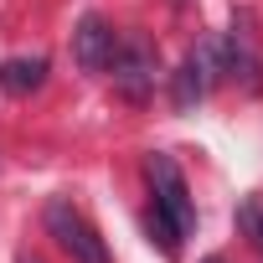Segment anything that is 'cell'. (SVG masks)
Returning a JSON list of instances; mask_svg holds the SVG:
<instances>
[{
	"label": "cell",
	"instance_id": "1",
	"mask_svg": "<svg viewBox=\"0 0 263 263\" xmlns=\"http://www.w3.org/2000/svg\"><path fill=\"white\" fill-rule=\"evenodd\" d=\"M47 232L72 253V263H114L108 248H103V237L93 232V222H88L67 196H52V201H47Z\"/></svg>",
	"mask_w": 263,
	"mask_h": 263
},
{
	"label": "cell",
	"instance_id": "2",
	"mask_svg": "<svg viewBox=\"0 0 263 263\" xmlns=\"http://www.w3.org/2000/svg\"><path fill=\"white\" fill-rule=\"evenodd\" d=\"M150 186H155V212L186 237L191 227H196V206H191V191H186V176H181V165L171 160V155H150Z\"/></svg>",
	"mask_w": 263,
	"mask_h": 263
},
{
	"label": "cell",
	"instance_id": "3",
	"mask_svg": "<svg viewBox=\"0 0 263 263\" xmlns=\"http://www.w3.org/2000/svg\"><path fill=\"white\" fill-rule=\"evenodd\" d=\"M114 88L124 93V98H150V88H155V47L150 42H140V36H129V42H119L114 47Z\"/></svg>",
	"mask_w": 263,
	"mask_h": 263
},
{
	"label": "cell",
	"instance_id": "4",
	"mask_svg": "<svg viewBox=\"0 0 263 263\" xmlns=\"http://www.w3.org/2000/svg\"><path fill=\"white\" fill-rule=\"evenodd\" d=\"M114 26L103 21V16H83L78 21V31H72V62L83 67V72H103L108 62H114Z\"/></svg>",
	"mask_w": 263,
	"mask_h": 263
},
{
	"label": "cell",
	"instance_id": "5",
	"mask_svg": "<svg viewBox=\"0 0 263 263\" xmlns=\"http://www.w3.org/2000/svg\"><path fill=\"white\" fill-rule=\"evenodd\" d=\"M42 78H47V57H6V62H0V88L16 93V98L36 93Z\"/></svg>",
	"mask_w": 263,
	"mask_h": 263
},
{
	"label": "cell",
	"instance_id": "6",
	"mask_svg": "<svg viewBox=\"0 0 263 263\" xmlns=\"http://www.w3.org/2000/svg\"><path fill=\"white\" fill-rule=\"evenodd\" d=\"M237 232L253 237V248L263 253V201H242L237 206Z\"/></svg>",
	"mask_w": 263,
	"mask_h": 263
},
{
	"label": "cell",
	"instance_id": "7",
	"mask_svg": "<svg viewBox=\"0 0 263 263\" xmlns=\"http://www.w3.org/2000/svg\"><path fill=\"white\" fill-rule=\"evenodd\" d=\"M150 237L160 242V253H165V258H176V253H181V232H176L160 212H150Z\"/></svg>",
	"mask_w": 263,
	"mask_h": 263
},
{
	"label": "cell",
	"instance_id": "8",
	"mask_svg": "<svg viewBox=\"0 0 263 263\" xmlns=\"http://www.w3.org/2000/svg\"><path fill=\"white\" fill-rule=\"evenodd\" d=\"M201 263H222V258H201Z\"/></svg>",
	"mask_w": 263,
	"mask_h": 263
},
{
	"label": "cell",
	"instance_id": "9",
	"mask_svg": "<svg viewBox=\"0 0 263 263\" xmlns=\"http://www.w3.org/2000/svg\"><path fill=\"white\" fill-rule=\"evenodd\" d=\"M21 263H36V258H21Z\"/></svg>",
	"mask_w": 263,
	"mask_h": 263
},
{
	"label": "cell",
	"instance_id": "10",
	"mask_svg": "<svg viewBox=\"0 0 263 263\" xmlns=\"http://www.w3.org/2000/svg\"><path fill=\"white\" fill-rule=\"evenodd\" d=\"M176 6H181V0H176Z\"/></svg>",
	"mask_w": 263,
	"mask_h": 263
}]
</instances>
